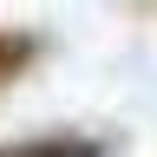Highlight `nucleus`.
<instances>
[{
    "mask_svg": "<svg viewBox=\"0 0 157 157\" xmlns=\"http://www.w3.org/2000/svg\"><path fill=\"white\" fill-rule=\"evenodd\" d=\"M0 157H105L92 144V137H72V131H59V137H26V144H7Z\"/></svg>",
    "mask_w": 157,
    "mask_h": 157,
    "instance_id": "1",
    "label": "nucleus"
},
{
    "mask_svg": "<svg viewBox=\"0 0 157 157\" xmlns=\"http://www.w3.org/2000/svg\"><path fill=\"white\" fill-rule=\"evenodd\" d=\"M33 52H39V39H33V33H0V85L26 72V66H33Z\"/></svg>",
    "mask_w": 157,
    "mask_h": 157,
    "instance_id": "2",
    "label": "nucleus"
}]
</instances>
